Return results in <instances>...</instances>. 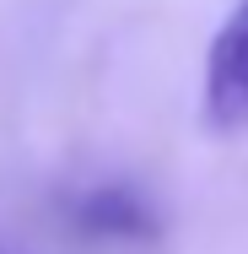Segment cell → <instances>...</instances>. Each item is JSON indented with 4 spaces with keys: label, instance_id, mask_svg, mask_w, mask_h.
Here are the masks:
<instances>
[{
    "label": "cell",
    "instance_id": "6da1fadb",
    "mask_svg": "<svg viewBox=\"0 0 248 254\" xmlns=\"http://www.w3.org/2000/svg\"><path fill=\"white\" fill-rule=\"evenodd\" d=\"M205 125L216 135L248 130V0L221 22L205 54Z\"/></svg>",
    "mask_w": 248,
    "mask_h": 254
},
{
    "label": "cell",
    "instance_id": "7a4b0ae2",
    "mask_svg": "<svg viewBox=\"0 0 248 254\" xmlns=\"http://www.w3.org/2000/svg\"><path fill=\"white\" fill-rule=\"evenodd\" d=\"M76 227L92 238H151V211L141 205L135 190L102 184V190H87L76 200Z\"/></svg>",
    "mask_w": 248,
    "mask_h": 254
}]
</instances>
